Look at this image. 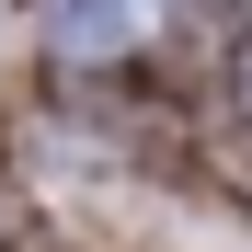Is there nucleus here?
Here are the masks:
<instances>
[{
    "label": "nucleus",
    "instance_id": "f257e3e1",
    "mask_svg": "<svg viewBox=\"0 0 252 252\" xmlns=\"http://www.w3.org/2000/svg\"><path fill=\"white\" fill-rule=\"evenodd\" d=\"M149 23H160V0H46L58 58H126V46H149Z\"/></svg>",
    "mask_w": 252,
    "mask_h": 252
},
{
    "label": "nucleus",
    "instance_id": "f03ea898",
    "mask_svg": "<svg viewBox=\"0 0 252 252\" xmlns=\"http://www.w3.org/2000/svg\"><path fill=\"white\" fill-rule=\"evenodd\" d=\"M241 92H252V58H241Z\"/></svg>",
    "mask_w": 252,
    "mask_h": 252
}]
</instances>
